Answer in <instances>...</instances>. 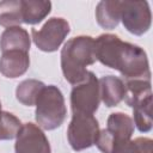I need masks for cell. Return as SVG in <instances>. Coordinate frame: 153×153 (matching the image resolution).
I'll use <instances>...</instances> for the list:
<instances>
[{
  "mask_svg": "<svg viewBox=\"0 0 153 153\" xmlns=\"http://www.w3.org/2000/svg\"><path fill=\"white\" fill-rule=\"evenodd\" d=\"M96 59L105 67L118 71L124 80L149 79L151 71L146 51L118 36L103 33L94 39Z\"/></svg>",
  "mask_w": 153,
  "mask_h": 153,
  "instance_id": "6da1fadb",
  "label": "cell"
},
{
  "mask_svg": "<svg viewBox=\"0 0 153 153\" xmlns=\"http://www.w3.org/2000/svg\"><path fill=\"white\" fill-rule=\"evenodd\" d=\"M94 39L90 36L73 37L65 43L61 50V68L65 79L76 85L87 74V66L96 62Z\"/></svg>",
  "mask_w": 153,
  "mask_h": 153,
  "instance_id": "7a4b0ae2",
  "label": "cell"
},
{
  "mask_svg": "<svg viewBox=\"0 0 153 153\" xmlns=\"http://www.w3.org/2000/svg\"><path fill=\"white\" fill-rule=\"evenodd\" d=\"M35 118L45 130L59 128L67 115V108L61 90L55 85L44 86L36 100Z\"/></svg>",
  "mask_w": 153,
  "mask_h": 153,
  "instance_id": "3957f363",
  "label": "cell"
},
{
  "mask_svg": "<svg viewBox=\"0 0 153 153\" xmlns=\"http://www.w3.org/2000/svg\"><path fill=\"white\" fill-rule=\"evenodd\" d=\"M133 133L131 117L123 112H114L108 117L106 128L99 131L96 145L102 153H112L117 147L128 142Z\"/></svg>",
  "mask_w": 153,
  "mask_h": 153,
  "instance_id": "277c9868",
  "label": "cell"
},
{
  "mask_svg": "<svg viewBox=\"0 0 153 153\" xmlns=\"http://www.w3.org/2000/svg\"><path fill=\"white\" fill-rule=\"evenodd\" d=\"M99 82L92 72H87L85 79L74 85L71 92V106L73 114L93 115L99 106Z\"/></svg>",
  "mask_w": 153,
  "mask_h": 153,
  "instance_id": "5b68a950",
  "label": "cell"
},
{
  "mask_svg": "<svg viewBox=\"0 0 153 153\" xmlns=\"http://www.w3.org/2000/svg\"><path fill=\"white\" fill-rule=\"evenodd\" d=\"M99 124L93 115L73 114L67 129V139L75 152L90 148L96 145L99 135Z\"/></svg>",
  "mask_w": 153,
  "mask_h": 153,
  "instance_id": "8992f818",
  "label": "cell"
},
{
  "mask_svg": "<svg viewBox=\"0 0 153 153\" xmlns=\"http://www.w3.org/2000/svg\"><path fill=\"white\" fill-rule=\"evenodd\" d=\"M71 27L63 18H50L41 29H32L31 37L35 45L45 53L57 50L66 36L69 33Z\"/></svg>",
  "mask_w": 153,
  "mask_h": 153,
  "instance_id": "52a82bcc",
  "label": "cell"
},
{
  "mask_svg": "<svg viewBox=\"0 0 153 153\" xmlns=\"http://www.w3.org/2000/svg\"><path fill=\"white\" fill-rule=\"evenodd\" d=\"M121 20L133 35L146 33L152 23V14L147 1H121Z\"/></svg>",
  "mask_w": 153,
  "mask_h": 153,
  "instance_id": "ba28073f",
  "label": "cell"
},
{
  "mask_svg": "<svg viewBox=\"0 0 153 153\" xmlns=\"http://www.w3.org/2000/svg\"><path fill=\"white\" fill-rule=\"evenodd\" d=\"M14 149L16 153H50V145L43 130L29 122L18 131Z\"/></svg>",
  "mask_w": 153,
  "mask_h": 153,
  "instance_id": "9c48e42d",
  "label": "cell"
},
{
  "mask_svg": "<svg viewBox=\"0 0 153 153\" xmlns=\"http://www.w3.org/2000/svg\"><path fill=\"white\" fill-rule=\"evenodd\" d=\"M30 66V57L27 51L7 50L0 57V73L6 78H18L23 75Z\"/></svg>",
  "mask_w": 153,
  "mask_h": 153,
  "instance_id": "30bf717a",
  "label": "cell"
},
{
  "mask_svg": "<svg viewBox=\"0 0 153 153\" xmlns=\"http://www.w3.org/2000/svg\"><path fill=\"white\" fill-rule=\"evenodd\" d=\"M99 94L102 102L108 108L118 105L126 94V87L122 79L115 75H104L99 80Z\"/></svg>",
  "mask_w": 153,
  "mask_h": 153,
  "instance_id": "8fae6325",
  "label": "cell"
},
{
  "mask_svg": "<svg viewBox=\"0 0 153 153\" xmlns=\"http://www.w3.org/2000/svg\"><path fill=\"white\" fill-rule=\"evenodd\" d=\"M31 41L29 37V33L25 29L20 26H12L7 27L0 37V49L1 51H7V50H23L27 51L30 50Z\"/></svg>",
  "mask_w": 153,
  "mask_h": 153,
  "instance_id": "7c38bea8",
  "label": "cell"
},
{
  "mask_svg": "<svg viewBox=\"0 0 153 153\" xmlns=\"http://www.w3.org/2000/svg\"><path fill=\"white\" fill-rule=\"evenodd\" d=\"M97 23L104 27L112 30L121 20V1H100L96 7Z\"/></svg>",
  "mask_w": 153,
  "mask_h": 153,
  "instance_id": "4fadbf2b",
  "label": "cell"
},
{
  "mask_svg": "<svg viewBox=\"0 0 153 153\" xmlns=\"http://www.w3.org/2000/svg\"><path fill=\"white\" fill-rule=\"evenodd\" d=\"M51 10V2L44 0H22L23 23L38 24L41 23Z\"/></svg>",
  "mask_w": 153,
  "mask_h": 153,
  "instance_id": "5bb4252c",
  "label": "cell"
},
{
  "mask_svg": "<svg viewBox=\"0 0 153 153\" xmlns=\"http://www.w3.org/2000/svg\"><path fill=\"white\" fill-rule=\"evenodd\" d=\"M23 23L22 0L0 1V25L6 27L19 26Z\"/></svg>",
  "mask_w": 153,
  "mask_h": 153,
  "instance_id": "9a60e30c",
  "label": "cell"
},
{
  "mask_svg": "<svg viewBox=\"0 0 153 153\" xmlns=\"http://www.w3.org/2000/svg\"><path fill=\"white\" fill-rule=\"evenodd\" d=\"M133 122H135L141 133H147L152 129V94L133 105Z\"/></svg>",
  "mask_w": 153,
  "mask_h": 153,
  "instance_id": "2e32d148",
  "label": "cell"
},
{
  "mask_svg": "<svg viewBox=\"0 0 153 153\" xmlns=\"http://www.w3.org/2000/svg\"><path fill=\"white\" fill-rule=\"evenodd\" d=\"M44 86L45 85L42 81H38L36 79L24 80L17 86L16 97H17L18 102H20L23 105L32 106L36 104L38 94L41 93V91Z\"/></svg>",
  "mask_w": 153,
  "mask_h": 153,
  "instance_id": "e0dca14e",
  "label": "cell"
},
{
  "mask_svg": "<svg viewBox=\"0 0 153 153\" xmlns=\"http://www.w3.org/2000/svg\"><path fill=\"white\" fill-rule=\"evenodd\" d=\"M22 126L20 121L13 114L1 110L0 103V140H12L17 137Z\"/></svg>",
  "mask_w": 153,
  "mask_h": 153,
  "instance_id": "ac0fdd59",
  "label": "cell"
},
{
  "mask_svg": "<svg viewBox=\"0 0 153 153\" xmlns=\"http://www.w3.org/2000/svg\"><path fill=\"white\" fill-rule=\"evenodd\" d=\"M153 141L148 137H137L117 147L112 153H152Z\"/></svg>",
  "mask_w": 153,
  "mask_h": 153,
  "instance_id": "d6986e66",
  "label": "cell"
}]
</instances>
